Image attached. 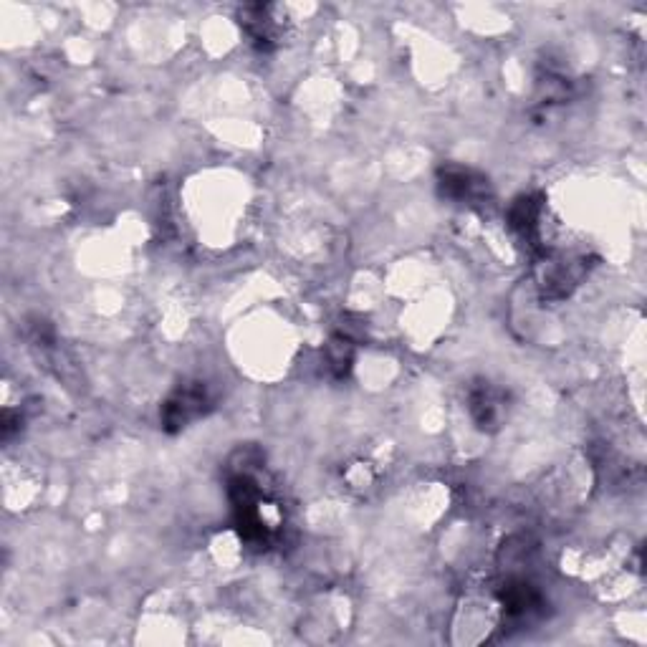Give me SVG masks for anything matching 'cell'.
Wrapping results in <instances>:
<instances>
[{
    "label": "cell",
    "mask_w": 647,
    "mask_h": 647,
    "mask_svg": "<svg viewBox=\"0 0 647 647\" xmlns=\"http://www.w3.org/2000/svg\"><path fill=\"white\" fill-rule=\"evenodd\" d=\"M208 392L203 385H182L162 407V423L167 430L185 428L208 410Z\"/></svg>",
    "instance_id": "1"
},
{
    "label": "cell",
    "mask_w": 647,
    "mask_h": 647,
    "mask_svg": "<svg viewBox=\"0 0 647 647\" xmlns=\"http://www.w3.org/2000/svg\"><path fill=\"white\" fill-rule=\"evenodd\" d=\"M241 23L246 26V31L251 33L253 41L261 43V46H268L273 38L279 36V23L271 16V8H248V11L243 13Z\"/></svg>",
    "instance_id": "2"
}]
</instances>
